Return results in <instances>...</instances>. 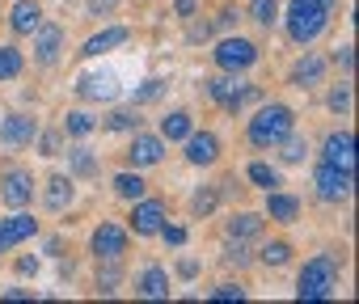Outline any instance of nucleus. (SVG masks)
<instances>
[{
	"label": "nucleus",
	"mask_w": 359,
	"mask_h": 304,
	"mask_svg": "<svg viewBox=\"0 0 359 304\" xmlns=\"http://www.w3.org/2000/svg\"><path fill=\"white\" fill-rule=\"evenodd\" d=\"M279 22H283V34L292 47H313L334 26V13L321 0H287V9H279Z\"/></svg>",
	"instance_id": "f257e3e1"
},
{
	"label": "nucleus",
	"mask_w": 359,
	"mask_h": 304,
	"mask_svg": "<svg viewBox=\"0 0 359 304\" xmlns=\"http://www.w3.org/2000/svg\"><path fill=\"white\" fill-rule=\"evenodd\" d=\"M287 131H296V110L287 102H262L245 123V144L258 152H271Z\"/></svg>",
	"instance_id": "f03ea898"
},
{
	"label": "nucleus",
	"mask_w": 359,
	"mask_h": 304,
	"mask_svg": "<svg viewBox=\"0 0 359 304\" xmlns=\"http://www.w3.org/2000/svg\"><path fill=\"white\" fill-rule=\"evenodd\" d=\"M342 262L334 254H313L296 275V300H330L338 291Z\"/></svg>",
	"instance_id": "7ed1b4c3"
},
{
	"label": "nucleus",
	"mask_w": 359,
	"mask_h": 304,
	"mask_svg": "<svg viewBox=\"0 0 359 304\" xmlns=\"http://www.w3.org/2000/svg\"><path fill=\"white\" fill-rule=\"evenodd\" d=\"M212 60H216V68L220 72H250L258 60H262V51H258V43H250V39H241V34H224L220 43H216V51H212Z\"/></svg>",
	"instance_id": "20e7f679"
},
{
	"label": "nucleus",
	"mask_w": 359,
	"mask_h": 304,
	"mask_svg": "<svg viewBox=\"0 0 359 304\" xmlns=\"http://www.w3.org/2000/svg\"><path fill=\"white\" fill-rule=\"evenodd\" d=\"M313 186H317V199H321V203H346L351 191H355V174H351V170H338V165H330V161H317Z\"/></svg>",
	"instance_id": "39448f33"
},
{
	"label": "nucleus",
	"mask_w": 359,
	"mask_h": 304,
	"mask_svg": "<svg viewBox=\"0 0 359 304\" xmlns=\"http://www.w3.org/2000/svg\"><path fill=\"white\" fill-rule=\"evenodd\" d=\"M165 220H169V203H165V199H156V195H144V199H135V203H131L127 233H135V237H156Z\"/></svg>",
	"instance_id": "423d86ee"
},
{
	"label": "nucleus",
	"mask_w": 359,
	"mask_h": 304,
	"mask_svg": "<svg viewBox=\"0 0 359 304\" xmlns=\"http://www.w3.org/2000/svg\"><path fill=\"white\" fill-rule=\"evenodd\" d=\"M0 203H5L9 212H22L34 203V174L22 170V165H9L5 174H0Z\"/></svg>",
	"instance_id": "0eeeda50"
},
{
	"label": "nucleus",
	"mask_w": 359,
	"mask_h": 304,
	"mask_svg": "<svg viewBox=\"0 0 359 304\" xmlns=\"http://www.w3.org/2000/svg\"><path fill=\"white\" fill-rule=\"evenodd\" d=\"M127 249H131V233H127L123 224H114V220H102V224L93 228V237H89V254H93L97 262H106V258H127Z\"/></svg>",
	"instance_id": "6e6552de"
},
{
	"label": "nucleus",
	"mask_w": 359,
	"mask_h": 304,
	"mask_svg": "<svg viewBox=\"0 0 359 304\" xmlns=\"http://www.w3.org/2000/svg\"><path fill=\"white\" fill-rule=\"evenodd\" d=\"M34 135H39V118H34V114H26V110H13V114L0 118V148L22 152V148H30V144H34Z\"/></svg>",
	"instance_id": "1a4fd4ad"
},
{
	"label": "nucleus",
	"mask_w": 359,
	"mask_h": 304,
	"mask_svg": "<svg viewBox=\"0 0 359 304\" xmlns=\"http://www.w3.org/2000/svg\"><path fill=\"white\" fill-rule=\"evenodd\" d=\"M165 161V139L156 131H131V148H127V165L131 170H152Z\"/></svg>",
	"instance_id": "9d476101"
},
{
	"label": "nucleus",
	"mask_w": 359,
	"mask_h": 304,
	"mask_svg": "<svg viewBox=\"0 0 359 304\" xmlns=\"http://www.w3.org/2000/svg\"><path fill=\"white\" fill-rule=\"evenodd\" d=\"M321 161H330V165L355 174V131H351V127L325 131V139H321Z\"/></svg>",
	"instance_id": "9b49d317"
},
{
	"label": "nucleus",
	"mask_w": 359,
	"mask_h": 304,
	"mask_svg": "<svg viewBox=\"0 0 359 304\" xmlns=\"http://www.w3.org/2000/svg\"><path fill=\"white\" fill-rule=\"evenodd\" d=\"M182 144H187V165H195V170H212L220 161V152H224L216 131H191Z\"/></svg>",
	"instance_id": "f8f14e48"
},
{
	"label": "nucleus",
	"mask_w": 359,
	"mask_h": 304,
	"mask_svg": "<svg viewBox=\"0 0 359 304\" xmlns=\"http://www.w3.org/2000/svg\"><path fill=\"white\" fill-rule=\"evenodd\" d=\"M30 39H34V64H39V68H55L60 55H64V26L39 22V30H34Z\"/></svg>",
	"instance_id": "ddd939ff"
},
{
	"label": "nucleus",
	"mask_w": 359,
	"mask_h": 304,
	"mask_svg": "<svg viewBox=\"0 0 359 304\" xmlns=\"http://www.w3.org/2000/svg\"><path fill=\"white\" fill-rule=\"evenodd\" d=\"M241 89H245V81L237 72H220V76L208 81V97L229 114H241Z\"/></svg>",
	"instance_id": "4468645a"
},
{
	"label": "nucleus",
	"mask_w": 359,
	"mask_h": 304,
	"mask_svg": "<svg viewBox=\"0 0 359 304\" xmlns=\"http://www.w3.org/2000/svg\"><path fill=\"white\" fill-rule=\"evenodd\" d=\"M321 81H325V60L304 47V55L287 68V85H292V89H317Z\"/></svg>",
	"instance_id": "2eb2a0df"
},
{
	"label": "nucleus",
	"mask_w": 359,
	"mask_h": 304,
	"mask_svg": "<svg viewBox=\"0 0 359 304\" xmlns=\"http://www.w3.org/2000/svg\"><path fill=\"white\" fill-rule=\"evenodd\" d=\"M123 89H118V76L114 72H85L76 81V97L81 102H114Z\"/></svg>",
	"instance_id": "dca6fc26"
},
{
	"label": "nucleus",
	"mask_w": 359,
	"mask_h": 304,
	"mask_svg": "<svg viewBox=\"0 0 359 304\" xmlns=\"http://www.w3.org/2000/svg\"><path fill=\"white\" fill-rule=\"evenodd\" d=\"M39 233V220L22 207V212H13L9 220H0V254H9L13 245H22V241H30Z\"/></svg>",
	"instance_id": "f3484780"
},
{
	"label": "nucleus",
	"mask_w": 359,
	"mask_h": 304,
	"mask_svg": "<svg viewBox=\"0 0 359 304\" xmlns=\"http://www.w3.org/2000/svg\"><path fill=\"white\" fill-rule=\"evenodd\" d=\"M76 203V178L72 174H51L43 182V207L47 212H68Z\"/></svg>",
	"instance_id": "a211bd4d"
},
{
	"label": "nucleus",
	"mask_w": 359,
	"mask_h": 304,
	"mask_svg": "<svg viewBox=\"0 0 359 304\" xmlns=\"http://www.w3.org/2000/svg\"><path fill=\"white\" fill-rule=\"evenodd\" d=\"M266 233V216L262 212H233L224 220V237L229 241H258Z\"/></svg>",
	"instance_id": "6ab92c4d"
},
{
	"label": "nucleus",
	"mask_w": 359,
	"mask_h": 304,
	"mask_svg": "<svg viewBox=\"0 0 359 304\" xmlns=\"http://www.w3.org/2000/svg\"><path fill=\"white\" fill-rule=\"evenodd\" d=\"M262 216H266L271 224H283V228H287V224L300 220V199L287 195L283 186H279V191H266V212H262Z\"/></svg>",
	"instance_id": "aec40b11"
},
{
	"label": "nucleus",
	"mask_w": 359,
	"mask_h": 304,
	"mask_svg": "<svg viewBox=\"0 0 359 304\" xmlns=\"http://www.w3.org/2000/svg\"><path fill=\"white\" fill-rule=\"evenodd\" d=\"M127 39H131V30H127V26H106L102 34H93V39H85L76 55H81V60H97L102 51H114V47H123Z\"/></svg>",
	"instance_id": "412c9836"
},
{
	"label": "nucleus",
	"mask_w": 359,
	"mask_h": 304,
	"mask_svg": "<svg viewBox=\"0 0 359 304\" xmlns=\"http://www.w3.org/2000/svg\"><path fill=\"white\" fill-rule=\"evenodd\" d=\"M135 296L140 300H169V270L165 266H144L135 275Z\"/></svg>",
	"instance_id": "4be33fe9"
},
{
	"label": "nucleus",
	"mask_w": 359,
	"mask_h": 304,
	"mask_svg": "<svg viewBox=\"0 0 359 304\" xmlns=\"http://www.w3.org/2000/svg\"><path fill=\"white\" fill-rule=\"evenodd\" d=\"M39 22H43V5H39V0H18V5L9 9V30L18 39H30L39 30Z\"/></svg>",
	"instance_id": "5701e85b"
},
{
	"label": "nucleus",
	"mask_w": 359,
	"mask_h": 304,
	"mask_svg": "<svg viewBox=\"0 0 359 304\" xmlns=\"http://www.w3.org/2000/svg\"><path fill=\"white\" fill-rule=\"evenodd\" d=\"M191 131H195V114H191V110H169V114L161 118V131H156V135H161L165 144H182Z\"/></svg>",
	"instance_id": "b1692460"
},
{
	"label": "nucleus",
	"mask_w": 359,
	"mask_h": 304,
	"mask_svg": "<svg viewBox=\"0 0 359 304\" xmlns=\"http://www.w3.org/2000/svg\"><path fill=\"white\" fill-rule=\"evenodd\" d=\"M140 127H144L140 106H131V110H110L106 118H97V131H106V135H131V131H140Z\"/></svg>",
	"instance_id": "393cba45"
},
{
	"label": "nucleus",
	"mask_w": 359,
	"mask_h": 304,
	"mask_svg": "<svg viewBox=\"0 0 359 304\" xmlns=\"http://www.w3.org/2000/svg\"><path fill=\"white\" fill-rule=\"evenodd\" d=\"M110 186H114V195H118V199H127V203H135V199H144V195H148V178H144L140 170H123V174H114V178H110Z\"/></svg>",
	"instance_id": "a878e982"
},
{
	"label": "nucleus",
	"mask_w": 359,
	"mask_h": 304,
	"mask_svg": "<svg viewBox=\"0 0 359 304\" xmlns=\"http://www.w3.org/2000/svg\"><path fill=\"white\" fill-rule=\"evenodd\" d=\"M275 148H279V161L283 165H304L309 161V135H300V131H287Z\"/></svg>",
	"instance_id": "bb28decb"
},
{
	"label": "nucleus",
	"mask_w": 359,
	"mask_h": 304,
	"mask_svg": "<svg viewBox=\"0 0 359 304\" xmlns=\"http://www.w3.org/2000/svg\"><path fill=\"white\" fill-rule=\"evenodd\" d=\"M68 174L72 178H97L102 174V161L93 157L85 144H76V148H68Z\"/></svg>",
	"instance_id": "cd10ccee"
},
{
	"label": "nucleus",
	"mask_w": 359,
	"mask_h": 304,
	"mask_svg": "<svg viewBox=\"0 0 359 304\" xmlns=\"http://www.w3.org/2000/svg\"><path fill=\"white\" fill-rule=\"evenodd\" d=\"M60 131H64L68 139H85V135H93V131H97V118H93L89 110H68Z\"/></svg>",
	"instance_id": "c85d7f7f"
},
{
	"label": "nucleus",
	"mask_w": 359,
	"mask_h": 304,
	"mask_svg": "<svg viewBox=\"0 0 359 304\" xmlns=\"http://www.w3.org/2000/svg\"><path fill=\"white\" fill-rule=\"evenodd\" d=\"M245 178H250L258 191H279V186H283V174H279L275 165H266V161H250V165H245Z\"/></svg>",
	"instance_id": "c756f323"
},
{
	"label": "nucleus",
	"mask_w": 359,
	"mask_h": 304,
	"mask_svg": "<svg viewBox=\"0 0 359 304\" xmlns=\"http://www.w3.org/2000/svg\"><path fill=\"white\" fill-rule=\"evenodd\" d=\"M279 9H283L279 0H250V9H245V13H250V22H254V26L275 30V26H279Z\"/></svg>",
	"instance_id": "7c9ffc66"
},
{
	"label": "nucleus",
	"mask_w": 359,
	"mask_h": 304,
	"mask_svg": "<svg viewBox=\"0 0 359 304\" xmlns=\"http://www.w3.org/2000/svg\"><path fill=\"white\" fill-rule=\"evenodd\" d=\"M292 254H296V249H292V241H283V237H279V241H266V245L258 249V262H262V266H271V270H279V266H287V262H292Z\"/></svg>",
	"instance_id": "2f4dec72"
},
{
	"label": "nucleus",
	"mask_w": 359,
	"mask_h": 304,
	"mask_svg": "<svg viewBox=\"0 0 359 304\" xmlns=\"http://www.w3.org/2000/svg\"><path fill=\"white\" fill-rule=\"evenodd\" d=\"M123 283V258H106L97 266V296H114Z\"/></svg>",
	"instance_id": "473e14b6"
},
{
	"label": "nucleus",
	"mask_w": 359,
	"mask_h": 304,
	"mask_svg": "<svg viewBox=\"0 0 359 304\" xmlns=\"http://www.w3.org/2000/svg\"><path fill=\"white\" fill-rule=\"evenodd\" d=\"M22 72H26V55H22V47L5 43V47H0V81H18Z\"/></svg>",
	"instance_id": "72a5a7b5"
},
{
	"label": "nucleus",
	"mask_w": 359,
	"mask_h": 304,
	"mask_svg": "<svg viewBox=\"0 0 359 304\" xmlns=\"http://www.w3.org/2000/svg\"><path fill=\"white\" fill-rule=\"evenodd\" d=\"M325 110H330V114H338V118H346V114H351V76H342V81L325 93Z\"/></svg>",
	"instance_id": "f704fd0d"
},
{
	"label": "nucleus",
	"mask_w": 359,
	"mask_h": 304,
	"mask_svg": "<svg viewBox=\"0 0 359 304\" xmlns=\"http://www.w3.org/2000/svg\"><path fill=\"white\" fill-rule=\"evenodd\" d=\"M165 89H169V85H165L161 76H148L144 85H135V89H131V106H152V102H161V97H165Z\"/></svg>",
	"instance_id": "c9c22d12"
},
{
	"label": "nucleus",
	"mask_w": 359,
	"mask_h": 304,
	"mask_svg": "<svg viewBox=\"0 0 359 304\" xmlns=\"http://www.w3.org/2000/svg\"><path fill=\"white\" fill-rule=\"evenodd\" d=\"M216 203H220V191H216V186H199V191L191 195V216H212Z\"/></svg>",
	"instance_id": "e433bc0d"
},
{
	"label": "nucleus",
	"mask_w": 359,
	"mask_h": 304,
	"mask_svg": "<svg viewBox=\"0 0 359 304\" xmlns=\"http://www.w3.org/2000/svg\"><path fill=\"white\" fill-rule=\"evenodd\" d=\"M39 152L43 157H64V131H39Z\"/></svg>",
	"instance_id": "4c0bfd02"
},
{
	"label": "nucleus",
	"mask_w": 359,
	"mask_h": 304,
	"mask_svg": "<svg viewBox=\"0 0 359 304\" xmlns=\"http://www.w3.org/2000/svg\"><path fill=\"white\" fill-rule=\"evenodd\" d=\"M224 262H229V266H250V262H254L250 241H229V245H224Z\"/></svg>",
	"instance_id": "58836bf2"
},
{
	"label": "nucleus",
	"mask_w": 359,
	"mask_h": 304,
	"mask_svg": "<svg viewBox=\"0 0 359 304\" xmlns=\"http://www.w3.org/2000/svg\"><path fill=\"white\" fill-rule=\"evenodd\" d=\"M237 22H241V9H237V5H224L212 30H224V34H233V30H237Z\"/></svg>",
	"instance_id": "ea45409f"
},
{
	"label": "nucleus",
	"mask_w": 359,
	"mask_h": 304,
	"mask_svg": "<svg viewBox=\"0 0 359 304\" xmlns=\"http://www.w3.org/2000/svg\"><path fill=\"white\" fill-rule=\"evenodd\" d=\"M212 300H245V283H216L212 287Z\"/></svg>",
	"instance_id": "a19ab883"
},
{
	"label": "nucleus",
	"mask_w": 359,
	"mask_h": 304,
	"mask_svg": "<svg viewBox=\"0 0 359 304\" xmlns=\"http://www.w3.org/2000/svg\"><path fill=\"white\" fill-rule=\"evenodd\" d=\"M156 237H161L165 245H173V249H177V245H187V228H182V224H169V220L161 224V233H156Z\"/></svg>",
	"instance_id": "79ce46f5"
},
{
	"label": "nucleus",
	"mask_w": 359,
	"mask_h": 304,
	"mask_svg": "<svg viewBox=\"0 0 359 304\" xmlns=\"http://www.w3.org/2000/svg\"><path fill=\"white\" fill-rule=\"evenodd\" d=\"M173 18H177V22L199 18V0H173Z\"/></svg>",
	"instance_id": "37998d69"
},
{
	"label": "nucleus",
	"mask_w": 359,
	"mask_h": 304,
	"mask_svg": "<svg viewBox=\"0 0 359 304\" xmlns=\"http://www.w3.org/2000/svg\"><path fill=\"white\" fill-rule=\"evenodd\" d=\"M187 39H191V43H203V39H212V22H195V18H191V30H187Z\"/></svg>",
	"instance_id": "c03bdc74"
},
{
	"label": "nucleus",
	"mask_w": 359,
	"mask_h": 304,
	"mask_svg": "<svg viewBox=\"0 0 359 304\" xmlns=\"http://www.w3.org/2000/svg\"><path fill=\"white\" fill-rule=\"evenodd\" d=\"M13 270H18V275H39V270H43V262L26 254V258H18V262H13Z\"/></svg>",
	"instance_id": "a18cd8bd"
},
{
	"label": "nucleus",
	"mask_w": 359,
	"mask_h": 304,
	"mask_svg": "<svg viewBox=\"0 0 359 304\" xmlns=\"http://www.w3.org/2000/svg\"><path fill=\"white\" fill-rule=\"evenodd\" d=\"M334 64L342 68V76H351V64H355V55H351V47H338V51H334Z\"/></svg>",
	"instance_id": "49530a36"
},
{
	"label": "nucleus",
	"mask_w": 359,
	"mask_h": 304,
	"mask_svg": "<svg viewBox=\"0 0 359 304\" xmlns=\"http://www.w3.org/2000/svg\"><path fill=\"white\" fill-rule=\"evenodd\" d=\"M199 275V262L195 258H182V262H177V279H195Z\"/></svg>",
	"instance_id": "de8ad7c7"
},
{
	"label": "nucleus",
	"mask_w": 359,
	"mask_h": 304,
	"mask_svg": "<svg viewBox=\"0 0 359 304\" xmlns=\"http://www.w3.org/2000/svg\"><path fill=\"white\" fill-rule=\"evenodd\" d=\"M0 296H9V300H34V291H26V287H5Z\"/></svg>",
	"instance_id": "09e8293b"
},
{
	"label": "nucleus",
	"mask_w": 359,
	"mask_h": 304,
	"mask_svg": "<svg viewBox=\"0 0 359 304\" xmlns=\"http://www.w3.org/2000/svg\"><path fill=\"white\" fill-rule=\"evenodd\" d=\"M47 254H55V258H64V241L55 237V241H47Z\"/></svg>",
	"instance_id": "8fccbe9b"
},
{
	"label": "nucleus",
	"mask_w": 359,
	"mask_h": 304,
	"mask_svg": "<svg viewBox=\"0 0 359 304\" xmlns=\"http://www.w3.org/2000/svg\"><path fill=\"white\" fill-rule=\"evenodd\" d=\"M321 5H325V9H330V13H338V0H321Z\"/></svg>",
	"instance_id": "3c124183"
}]
</instances>
